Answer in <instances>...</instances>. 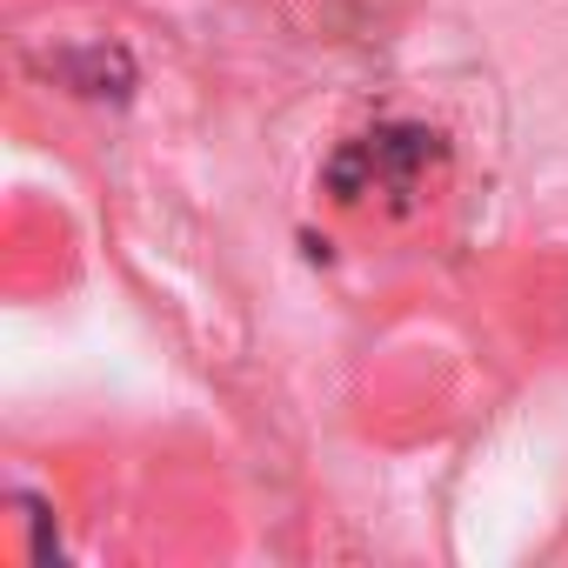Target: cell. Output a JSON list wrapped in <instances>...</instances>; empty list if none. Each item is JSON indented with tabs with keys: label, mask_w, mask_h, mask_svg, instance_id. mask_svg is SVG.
Instances as JSON below:
<instances>
[{
	"label": "cell",
	"mask_w": 568,
	"mask_h": 568,
	"mask_svg": "<svg viewBox=\"0 0 568 568\" xmlns=\"http://www.w3.org/2000/svg\"><path fill=\"white\" fill-rule=\"evenodd\" d=\"M435 134H422V128H382V134H368V141H355L335 168H368V181H348L342 194H375V187H395V194H422V181H428V168H435Z\"/></svg>",
	"instance_id": "obj_1"
}]
</instances>
